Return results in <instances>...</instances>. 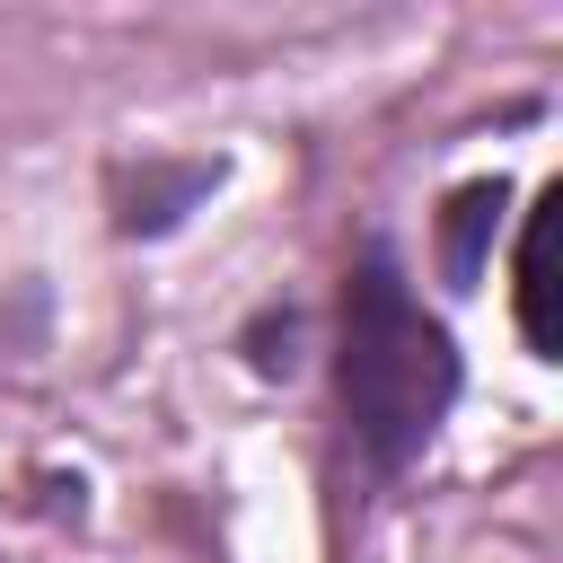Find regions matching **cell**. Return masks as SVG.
Here are the masks:
<instances>
[{
  "label": "cell",
  "mask_w": 563,
  "mask_h": 563,
  "mask_svg": "<svg viewBox=\"0 0 563 563\" xmlns=\"http://www.w3.org/2000/svg\"><path fill=\"white\" fill-rule=\"evenodd\" d=\"M554 211H563V194L545 185V194H537V211H528V229H519V334H528V352H545V361H554V282H545Z\"/></svg>",
  "instance_id": "obj_2"
},
{
  "label": "cell",
  "mask_w": 563,
  "mask_h": 563,
  "mask_svg": "<svg viewBox=\"0 0 563 563\" xmlns=\"http://www.w3.org/2000/svg\"><path fill=\"white\" fill-rule=\"evenodd\" d=\"M501 220V185H466L457 202H449V273H457V290L475 282V264H484V229Z\"/></svg>",
  "instance_id": "obj_3"
},
{
  "label": "cell",
  "mask_w": 563,
  "mask_h": 563,
  "mask_svg": "<svg viewBox=\"0 0 563 563\" xmlns=\"http://www.w3.org/2000/svg\"><path fill=\"white\" fill-rule=\"evenodd\" d=\"M343 422L369 466H405L457 405V343L449 325L405 290L387 246H369L343 282Z\"/></svg>",
  "instance_id": "obj_1"
}]
</instances>
